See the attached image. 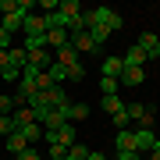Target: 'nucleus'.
I'll return each instance as SVG.
<instances>
[{"label":"nucleus","mask_w":160,"mask_h":160,"mask_svg":"<svg viewBox=\"0 0 160 160\" xmlns=\"http://www.w3.org/2000/svg\"><path fill=\"white\" fill-rule=\"evenodd\" d=\"M157 43H160V36H153V32H142L135 46H139V50L146 53V57H153V53H157Z\"/></svg>","instance_id":"11"},{"label":"nucleus","mask_w":160,"mask_h":160,"mask_svg":"<svg viewBox=\"0 0 160 160\" xmlns=\"http://www.w3.org/2000/svg\"><path fill=\"white\" fill-rule=\"evenodd\" d=\"M118 82H121V86H142V82H146V71L142 68H125Z\"/></svg>","instance_id":"6"},{"label":"nucleus","mask_w":160,"mask_h":160,"mask_svg":"<svg viewBox=\"0 0 160 160\" xmlns=\"http://www.w3.org/2000/svg\"><path fill=\"white\" fill-rule=\"evenodd\" d=\"M22 32H46L43 14H29V18H25V29H22Z\"/></svg>","instance_id":"21"},{"label":"nucleus","mask_w":160,"mask_h":160,"mask_svg":"<svg viewBox=\"0 0 160 160\" xmlns=\"http://www.w3.org/2000/svg\"><path fill=\"white\" fill-rule=\"evenodd\" d=\"M57 11L68 18V22H75V18L82 14V4H78V0H64V4H57Z\"/></svg>","instance_id":"18"},{"label":"nucleus","mask_w":160,"mask_h":160,"mask_svg":"<svg viewBox=\"0 0 160 160\" xmlns=\"http://www.w3.org/2000/svg\"><path fill=\"white\" fill-rule=\"evenodd\" d=\"M157 142H160V135H157Z\"/></svg>","instance_id":"40"},{"label":"nucleus","mask_w":160,"mask_h":160,"mask_svg":"<svg viewBox=\"0 0 160 160\" xmlns=\"http://www.w3.org/2000/svg\"><path fill=\"white\" fill-rule=\"evenodd\" d=\"M89 118V103H71V125L75 121H86Z\"/></svg>","instance_id":"22"},{"label":"nucleus","mask_w":160,"mask_h":160,"mask_svg":"<svg viewBox=\"0 0 160 160\" xmlns=\"http://www.w3.org/2000/svg\"><path fill=\"white\" fill-rule=\"evenodd\" d=\"M100 71H103V78H121V71H125V64H121V57H107Z\"/></svg>","instance_id":"12"},{"label":"nucleus","mask_w":160,"mask_h":160,"mask_svg":"<svg viewBox=\"0 0 160 160\" xmlns=\"http://www.w3.org/2000/svg\"><path fill=\"white\" fill-rule=\"evenodd\" d=\"M39 7H43V11H46V14H53V11H57V0H43V4H39Z\"/></svg>","instance_id":"35"},{"label":"nucleus","mask_w":160,"mask_h":160,"mask_svg":"<svg viewBox=\"0 0 160 160\" xmlns=\"http://www.w3.org/2000/svg\"><path fill=\"white\" fill-rule=\"evenodd\" d=\"M7 68H11V57H7V50H0V75H4Z\"/></svg>","instance_id":"34"},{"label":"nucleus","mask_w":160,"mask_h":160,"mask_svg":"<svg viewBox=\"0 0 160 160\" xmlns=\"http://www.w3.org/2000/svg\"><path fill=\"white\" fill-rule=\"evenodd\" d=\"M153 57H157V61H160V43H157V53H153Z\"/></svg>","instance_id":"39"},{"label":"nucleus","mask_w":160,"mask_h":160,"mask_svg":"<svg viewBox=\"0 0 160 160\" xmlns=\"http://www.w3.org/2000/svg\"><path fill=\"white\" fill-rule=\"evenodd\" d=\"M68 39H71V32H68V29H50V32H46V46H53V50L68 46Z\"/></svg>","instance_id":"8"},{"label":"nucleus","mask_w":160,"mask_h":160,"mask_svg":"<svg viewBox=\"0 0 160 160\" xmlns=\"http://www.w3.org/2000/svg\"><path fill=\"white\" fill-rule=\"evenodd\" d=\"M46 75H50V82H53V86L68 82V68H64V64H57V61H50V68H46Z\"/></svg>","instance_id":"16"},{"label":"nucleus","mask_w":160,"mask_h":160,"mask_svg":"<svg viewBox=\"0 0 160 160\" xmlns=\"http://www.w3.org/2000/svg\"><path fill=\"white\" fill-rule=\"evenodd\" d=\"M0 29H4V32H11V36H14V32H22V29H25V14H22V11L4 14V25H0Z\"/></svg>","instance_id":"7"},{"label":"nucleus","mask_w":160,"mask_h":160,"mask_svg":"<svg viewBox=\"0 0 160 160\" xmlns=\"http://www.w3.org/2000/svg\"><path fill=\"white\" fill-rule=\"evenodd\" d=\"M53 61H57V64H64V68H71V64H75V61H82V57L75 53V46L68 43V46H61V50H57V57H53Z\"/></svg>","instance_id":"15"},{"label":"nucleus","mask_w":160,"mask_h":160,"mask_svg":"<svg viewBox=\"0 0 160 160\" xmlns=\"http://www.w3.org/2000/svg\"><path fill=\"white\" fill-rule=\"evenodd\" d=\"M0 50H11V32L0 29Z\"/></svg>","instance_id":"33"},{"label":"nucleus","mask_w":160,"mask_h":160,"mask_svg":"<svg viewBox=\"0 0 160 160\" xmlns=\"http://www.w3.org/2000/svg\"><path fill=\"white\" fill-rule=\"evenodd\" d=\"M11 118H14V125H18V128H25V125H36V110H32V107H18Z\"/></svg>","instance_id":"13"},{"label":"nucleus","mask_w":160,"mask_h":160,"mask_svg":"<svg viewBox=\"0 0 160 160\" xmlns=\"http://www.w3.org/2000/svg\"><path fill=\"white\" fill-rule=\"evenodd\" d=\"M11 160H18V157H11Z\"/></svg>","instance_id":"41"},{"label":"nucleus","mask_w":160,"mask_h":160,"mask_svg":"<svg viewBox=\"0 0 160 160\" xmlns=\"http://www.w3.org/2000/svg\"><path fill=\"white\" fill-rule=\"evenodd\" d=\"M149 160H160V142H157L153 149H149Z\"/></svg>","instance_id":"37"},{"label":"nucleus","mask_w":160,"mask_h":160,"mask_svg":"<svg viewBox=\"0 0 160 160\" xmlns=\"http://www.w3.org/2000/svg\"><path fill=\"white\" fill-rule=\"evenodd\" d=\"M86 160H107V157H103V153H92V149H89V157Z\"/></svg>","instance_id":"38"},{"label":"nucleus","mask_w":160,"mask_h":160,"mask_svg":"<svg viewBox=\"0 0 160 160\" xmlns=\"http://www.w3.org/2000/svg\"><path fill=\"white\" fill-rule=\"evenodd\" d=\"M68 78H75V82H82V78H86V64H82V61H75L71 68H68Z\"/></svg>","instance_id":"27"},{"label":"nucleus","mask_w":160,"mask_h":160,"mask_svg":"<svg viewBox=\"0 0 160 160\" xmlns=\"http://www.w3.org/2000/svg\"><path fill=\"white\" fill-rule=\"evenodd\" d=\"M11 132H18V125H14V118H11V114H0V135L7 139V135H11Z\"/></svg>","instance_id":"25"},{"label":"nucleus","mask_w":160,"mask_h":160,"mask_svg":"<svg viewBox=\"0 0 160 160\" xmlns=\"http://www.w3.org/2000/svg\"><path fill=\"white\" fill-rule=\"evenodd\" d=\"M0 11H4V14H14L18 11V0H0Z\"/></svg>","instance_id":"31"},{"label":"nucleus","mask_w":160,"mask_h":160,"mask_svg":"<svg viewBox=\"0 0 160 160\" xmlns=\"http://www.w3.org/2000/svg\"><path fill=\"white\" fill-rule=\"evenodd\" d=\"M25 53H29V64H25V68H36V71H46V68H50V50H25Z\"/></svg>","instance_id":"2"},{"label":"nucleus","mask_w":160,"mask_h":160,"mask_svg":"<svg viewBox=\"0 0 160 160\" xmlns=\"http://www.w3.org/2000/svg\"><path fill=\"white\" fill-rule=\"evenodd\" d=\"M0 114H14V96H0Z\"/></svg>","instance_id":"29"},{"label":"nucleus","mask_w":160,"mask_h":160,"mask_svg":"<svg viewBox=\"0 0 160 160\" xmlns=\"http://www.w3.org/2000/svg\"><path fill=\"white\" fill-rule=\"evenodd\" d=\"M103 110L107 114H118V110H125V103H121V96H103Z\"/></svg>","instance_id":"24"},{"label":"nucleus","mask_w":160,"mask_h":160,"mask_svg":"<svg viewBox=\"0 0 160 160\" xmlns=\"http://www.w3.org/2000/svg\"><path fill=\"white\" fill-rule=\"evenodd\" d=\"M153 146H157V135H153L149 128H139V132H135V153H149Z\"/></svg>","instance_id":"4"},{"label":"nucleus","mask_w":160,"mask_h":160,"mask_svg":"<svg viewBox=\"0 0 160 160\" xmlns=\"http://www.w3.org/2000/svg\"><path fill=\"white\" fill-rule=\"evenodd\" d=\"M57 142H61L64 149H71L75 142H78V132H75V125H71V121H68V125H61V128H57Z\"/></svg>","instance_id":"5"},{"label":"nucleus","mask_w":160,"mask_h":160,"mask_svg":"<svg viewBox=\"0 0 160 160\" xmlns=\"http://www.w3.org/2000/svg\"><path fill=\"white\" fill-rule=\"evenodd\" d=\"M7 149H11L14 157L29 149V142H25V135H22V132H11V135H7Z\"/></svg>","instance_id":"17"},{"label":"nucleus","mask_w":160,"mask_h":160,"mask_svg":"<svg viewBox=\"0 0 160 160\" xmlns=\"http://www.w3.org/2000/svg\"><path fill=\"white\" fill-rule=\"evenodd\" d=\"M114 146H118V153H135V132H132V128H121L118 139H114Z\"/></svg>","instance_id":"3"},{"label":"nucleus","mask_w":160,"mask_h":160,"mask_svg":"<svg viewBox=\"0 0 160 160\" xmlns=\"http://www.w3.org/2000/svg\"><path fill=\"white\" fill-rule=\"evenodd\" d=\"M146 61H149V57H146L142 50H139V46H132V50L125 53V57H121V64H125V68H142Z\"/></svg>","instance_id":"9"},{"label":"nucleus","mask_w":160,"mask_h":160,"mask_svg":"<svg viewBox=\"0 0 160 160\" xmlns=\"http://www.w3.org/2000/svg\"><path fill=\"white\" fill-rule=\"evenodd\" d=\"M86 32L92 36V43H96V46H103V43L110 39V36H114V32L107 29V25H92V29H86Z\"/></svg>","instance_id":"19"},{"label":"nucleus","mask_w":160,"mask_h":160,"mask_svg":"<svg viewBox=\"0 0 160 160\" xmlns=\"http://www.w3.org/2000/svg\"><path fill=\"white\" fill-rule=\"evenodd\" d=\"M86 157H89V149L82 146V142H75V146L68 149V157H64V160H86Z\"/></svg>","instance_id":"26"},{"label":"nucleus","mask_w":160,"mask_h":160,"mask_svg":"<svg viewBox=\"0 0 160 160\" xmlns=\"http://www.w3.org/2000/svg\"><path fill=\"white\" fill-rule=\"evenodd\" d=\"M114 160H139V153H114Z\"/></svg>","instance_id":"36"},{"label":"nucleus","mask_w":160,"mask_h":160,"mask_svg":"<svg viewBox=\"0 0 160 160\" xmlns=\"http://www.w3.org/2000/svg\"><path fill=\"white\" fill-rule=\"evenodd\" d=\"M118 86H121L118 78H100V92L103 96H118Z\"/></svg>","instance_id":"23"},{"label":"nucleus","mask_w":160,"mask_h":160,"mask_svg":"<svg viewBox=\"0 0 160 160\" xmlns=\"http://www.w3.org/2000/svg\"><path fill=\"white\" fill-rule=\"evenodd\" d=\"M68 43L75 46V53H78V57H82V53H92V50H100V46L92 43V36H89L86 29H78V32H71V39H68Z\"/></svg>","instance_id":"1"},{"label":"nucleus","mask_w":160,"mask_h":160,"mask_svg":"<svg viewBox=\"0 0 160 160\" xmlns=\"http://www.w3.org/2000/svg\"><path fill=\"white\" fill-rule=\"evenodd\" d=\"M18 132H22V135H25V142H39V139H43V128L39 125H25V128H18Z\"/></svg>","instance_id":"20"},{"label":"nucleus","mask_w":160,"mask_h":160,"mask_svg":"<svg viewBox=\"0 0 160 160\" xmlns=\"http://www.w3.org/2000/svg\"><path fill=\"white\" fill-rule=\"evenodd\" d=\"M18 160H43V157H39V153H36V149H32V146H29V149H25V153H18Z\"/></svg>","instance_id":"32"},{"label":"nucleus","mask_w":160,"mask_h":160,"mask_svg":"<svg viewBox=\"0 0 160 160\" xmlns=\"http://www.w3.org/2000/svg\"><path fill=\"white\" fill-rule=\"evenodd\" d=\"M114 125H118V132H121V128H128L132 121H128V114H125V110H118V114H114Z\"/></svg>","instance_id":"30"},{"label":"nucleus","mask_w":160,"mask_h":160,"mask_svg":"<svg viewBox=\"0 0 160 160\" xmlns=\"http://www.w3.org/2000/svg\"><path fill=\"white\" fill-rule=\"evenodd\" d=\"M7 57H11V68H14V71H25V64H29L25 46H11V50H7Z\"/></svg>","instance_id":"10"},{"label":"nucleus","mask_w":160,"mask_h":160,"mask_svg":"<svg viewBox=\"0 0 160 160\" xmlns=\"http://www.w3.org/2000/svg\"><path fill=\"white\" fill-rule=\"evenodd\" d=\"M46 157H50V160H64V157H68V149H64L61 142H53L50 149H46Z\"/></svg>","instance_id":"28"},{"label":"nucleus","mask_w":160,"mask_h":160,"mask_svg":"<svg viewBox=\"0 0 160 160\" xmlns=\"http://www.w3.org/2000/svg\"><path fill=\"white\" fill-rule=\"evenodd\" d=\"M25 50H46V32H25Z\"/></svg>","instance_id":"14"}]
</instances>
